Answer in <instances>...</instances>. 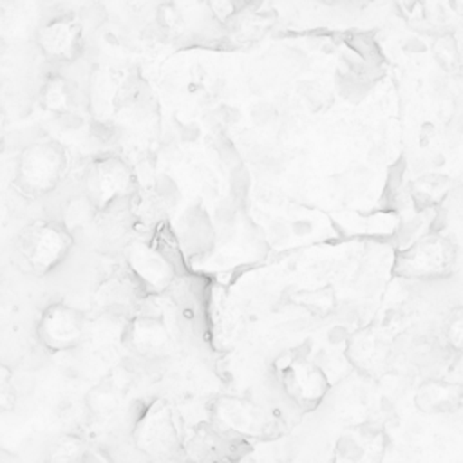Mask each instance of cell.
<instances>
[{
    "instance_id": "cell-28",
    "label": "cell",
    "mask_w": 463,
    "mask_h": 463,
    "mask_svg": "<svg viewBox=\"0 0 463 463\" xmlns=\"http://www.w3.org/2000/svg\"><path fill=\"white\" fill-rule=\"evenodd\" d=\"M313 232V224L307 219H300V221H293L291 222V233L302 237V235H309Z\"/></svg>"
},
{
    "instance_id": "cell-20",
    "label": "cell",
    "mask_w": 463,
    "mask_h": 463,
    "mask_svg": "<svg viewBox=\"0 0 463 463\" xmlns=\"http://www.w3.org/2000/svg\"><path fill=\"white\" fill-rule=\"evenodd\" d=\"M432 56L436 63L449 74L456 76L461 72L463 63H461V52L458 45V38L452 31H443L439 33L434 42H432Z\"/></svg>"
},
{
    "instance_id": "cell-18",
    "label": "cell",
    "mask_w": 463,
    "mask_h": 463,
    "mask_svg": "<svg viewBox=\"0 0 463 463\" xmlns=\"http://www.w3.org/2000/svg\"><path fill=\"white\" fill-rule=\"evenodd\" d=\"M123 392L121 385L109 376L87 391L85 407L92 418L105 420L119 409Z\"/></svg>"
},
{
    "instance_id": "cell-12",
    "label": "cell",
    "mask_w": 463,
    "mask_h": 463,
    "mask_svg": "<svg viewBox=\"0 0 463 463\" xmlns=\"http://www.w3.org/2000/svg\"><path fill=\"white\" fill-rule=\"evenodd\" d=\"M38 45L47 58L71 61L81 51V25L69 16L54 18L40 27Z\"/></svg>"
},
{
    "instance_id": "cell-11",
    "label": "cell",
    "mask_w": 463,
    "mask_h": 463,
    "mask_svg": "<svg viewBox=\"0 0 463 463\" xmlns=\"http://www.w3.org/2000/svg\"><path fill=\"white\" fill-rule=\"evenodd\" d=\"M83 335V315L65 304L49 306L38 322L40 342L51 351L74 347Z\"/></svg>"
},
{
    "instance_id": "cell-19",
    "label": "cell",
    "mask_w": 463,
    "mask_h": 463,
    "mask_svg": "<svg viewBox=\"0 0 463 463\" xmlns=\"http://www.w3.org/2000/svg\"><path fill=\"white\" fill-rule=\"evenodd\" d=\"M87 452H89L87 441L80 434L69 432V434L58 436L51 443L43 458V463H85Z\"/></svg>"
},
{
    "instance_id": "cell-25",
    "label": "cell",
    "mask_w": 463,
    "mask_h": 463,
    "mask_svg": "<svg viewBox=\"0 0 463 463\" xmlns=\"http://www.w3.org/2000/svg\"><path fill=\"white\" fill-rule=\"evenodd\" d=\"M403 11V16L407 20H411V24H429L430 22V14H429V5L427 4H400L398 5Z\"/></svg>"
},
{
    "instance_id": "cell-23",
    "label": "cell",
    "mask_w": 463,
    "mask_h": 463,
    "mask_svg": "<svg viewBox=\"0 0 463 463\" xmlns=\"http://www.w3.org/2000/svg\"><path fill=\"white\" fill-rule=\"evenodd\" d=\"M134 291L136 289H130V286L123 280H110L109 284L103 286L99 295L105 298V302H107L105 306L123 307V306L134 302Z\"/></svg>"
},
{
    "instance_id": "cell-5",
    "label": "cell",
    "mask_w": 463,
    "mask_h": 463,
    "mask_svg": "<svg viewBox=\"0 0 463 463\" xmlns=\"http://www.w3.org/2000/svg\"><path fill=\"white\" fill-rule=\"evenodd\" d=\"M72 244L69 230L49 221L25 226L16 242V253L29 271L47 273L63 260Z\"/></svg>"
},
{
    "instance_id": "cell-13",
    "label": "cell",
    "mask_w": 463,
    "mask_h": 463,
    "mask_svg": "<svg viewBox=\"0 0 463 463\" xmlns=\"http://www.w3.org/2000/svg\"><path fill=\"white\" fill-rule=\"evenodd\" d=\"M414 407L429 416L454 414L463 405V383L427 378L414 391Z\"/></svg>"
},
{
    "instance_id": "cell-1",
    "label": "cell",
    "mask_w": 463,
    "mask_h": 463,
    "mask_svg": "<svg viewBox=\"0 0 463 463\" xmlns=\"http://www.w3.org/2000/svg\"><path fill=\"white\" fill-rule=\"evenodd\" d=\"M208 421L242 443L273 441L284 434V423L271 411L242 396H215L208 403Z\"/></svg>"
},
{
    "instance_id": "cell-22",
    "label": "cell",
    "mask_w": 463,
    "mask_h": 463,
    "mask_svg": "<svg viewBox=\"0 0 463 463\" xmlns=\"http://www.w3.org/2000/svg\"><path fill=\"white\" fill-rule=\"evenodd\" d=\"M443 338L450 351L463 353V307L449 311L443 322Z\"/></svg>"
},
{
    "instance_id": "cell-24",
    "label": "cell",
    "mask_w": 463,
    "mask_h": 463,
    "mask_svg": "<svg viewBox=\"0 0 463 463\" xmlns=\"http://www.w3.org/2000/svg\"><path fill=\"white\" fill-rule=\"evenodd\" d=\"M16 403V391H14V383L11 380V371L2 365L0 369V407L4 412L11 411Z\"/></svg>"
},
{
    "instance_id": "cell-15",
    "label": "cell",
    "mask_w": 463,
    "mask_h": 463,
    "mask_svg": "<svg viewBox=\"0 0 463 463\" xmlns=\"http://www.w3.org/2000/svg\"><path fill=\"white\" fill-rule=\"evenodd\" d=\"M349 362L367 376H378L387 362V349L382 340L371 331H364L349 340Z\"/></svg>"
},
{
    "instance_id": "cell-6",
    "label": "cell",
    "mask_w": 463,
    "mask_h": 463,
    "mask_svg": "<svg viewBox=\"0 0 463 463\" xmlns=\"http://www.w3.org/2000/svg\"><path fill=\"white\" fill-rule=\"evenodd\" d=\"M277 369L282 391L295 407L313 411L320 405L329 389V380L320 365L304 356H289Z\"/></svg>"
},
{
    "instance_id": "cell-31",
    "label": "cell",
    "mask_w": 463,
    "mask_h": 463,
    "mask_svg": "<svg viewBox=\"0 0 463 463\" xmlns=\"http://www.w3.org/2000/svg\"><path fill=\"white\" fill-rule=\"evenodd\" d=\"M221 463H246L244 459H230V461H221Z\"/></svg>"
},
{
    "instance_id": "cell-8",
    "label": "cell",
    "mask_w": 463,
    "mask_h": 463,
    "mask_svg": "<svg viewBox=\"0 0 463 463\" xmlns=\"http://www.w3.org/2000/svg\"><path fill=\"white\" fill-rule=\"evenodd\" d=\"M389 447L382 425L364 421L345 427L335 441L331 463H385Z\"/></svg>"
},
{
    "instance_id": "cell-26",
    "label": "cell",
    "mask_w": 463,
    "mask_h": 463,
    "mask_svg": "<svg viewBox=\"0 0 463 463\" xmlns=\"http://www.w3.org/2000/svg\"><path fill=\"white\" fill-rule=\"evenodd\" d=\"M251 116H253V119H255L257 123L264 125V123L273 116V107L268 105V103H260V105H257V107L251 110Z\"/></svg>"
},
{
    "instance_id": "cell-14",
    "label": "cell",
    "mask_w": 463,
    "mask_h": 463,
    "mask_svg": "<svg viewBox=\"0 0 463 463\" xmlns=\"http://www.w3.org/2000/svg\"><path fill=\"white\" fill-rule=\"evenodd\" d=\"M170 335L165 324L154 317H136L125 329V344L141 358H161L170 349Z\"/></svg>"
},
{
    "instance_id": "cell-30",
    "label": "cell",
    "mask_w": 463,
    "mask_h": 463,
    "mask_svg": "<svg viewBox=\"0 0 463 463\" xmlns=\"http://www.w3.org/2000/svg\"><path fill=\"white\" fill-rule=\"evenodd\" d=\"M449 7H450L458 16L463 18V0H450V2H449Z\"/></svg>"
},
{
    "instance_id": "cell-9",
    "label": "cell",
    "mask_w": 463,
    "mask_h": 463,
    "mask_svg": "<svg viewBox=\"0 0 463 463\" xmlns=\"http://www.w3.org/2000/svg\"><path fill=\"white\" fill-rule=\"evenodd\" d=\"M125 259L128 273L139 289L148 293H159L166 289L174 280V266L163 257L159 250L145 241H132L125 248Z\"/></svg>"
},
{
    "instance_id": "cell-4",
    "label": "cell",
    "mask_w": 463,
    "mask_h": 463,
    "mask_svg": "<svg viewBox=\"0 0 463 463\" xmlns=\"http://www.w3.org/2000/svg\"><path fill=\"white\" fill-rule=\"evenodd\" d=\"M65 166L67 154L60 143H33L18 157L16 184L29 195L47 194L58 186Z\"/></svg>"
},
{
    "instance_id": "cell-2",
    "label": "cell",
    "mask_w": 463,
    "mask_h": 463,
    "mask_svg": "<svg viewBox=\"0 0 463 463\" xmlns=\"http://www.w3.org/2000/svg\"><path fill=\"white\" fill-rule=\"evenodd\" d=\"M130 438L136 450L154 461L184 458V438L179 430L175 412L163 398H154L143 405Z\"/></svg>"
},
{
    "instance_id": "cell-27",
    "label": "cell",
    "mask_w": 463,
    "mask_h": 463,
    "mask_svg": "<svg viewBox=\"0 0 463 463\" xmlns=\"http://www.w3.org/2000/svg\"><path fill=\"white\" fill-rule=\"evenodd\" d=\"M327 338H329L331 344L338 345V344L349 342V333H347V329L342 327V326H333V327L329 329V333H327Z\"/></svg>"
},
{
    "instance_id": "cell-16",
    "label": "cell",
    "mask_w": 463,
    "mask_h": 463,
    "mask_svg": "<svg viewBox=\"0 0 463 463\" xmlns=\"http://www.w3.org/2000/svg\"><path fill=\"white\" fill-rule=\"evenodd\" d=\"M179 237L183 242V248L188 253H203L212 246L213 239V228L208 221L206 212L201 206H192L184 210V213L179 219Z\"/></svg>"
},
{
    "instance_id": "cell-21",
    "label": "cell",
    "mask_w": 463,
    "mask_h": 463,
    "mask_svg": "<svg viewBox=\"0 0 463 463\" xmlns=\"http://www.w3.org/2000/svg\"><path fill=\"white\" fill-rule=\"evenodd\" d=\"M42 98L43 105L60 116L71 109V89L61 78H51L42 90Z\"/></svg>"
},
{
    "instance_id": "cell-7",
    "label": "cell",
    "mask_w": 463,
    "mask_h": 463,
    "mask_svg": "<svg viewBox=\"0 0 463 463\" xmlns=\"http://www.w3.org/2000/svg\"><path fill=\"white\" fill-rule=\"evenodd\" d=\"M130 186L132 174L128 166L114 156L90 161L83 172V195L98 212L112 206L119 197L128 194Z\"/></svg>"
},
{
    "instance_id": "cell-3",
    "label": "cell",
    "mask_w": 463,
    "mask_h": 463,
    "mask_svg": "<svg viewBox=\"0 0 463 463\" xmlns=\"http://www.w3.org/2000/svg\"><path fill=\"white\" fill-rule=\"evenodd\" d=\"M458 264V246L443 233H427L394 257L392 271L412 280H436L450 277Z\"/></svg>"
},
{
    "instance_id": "cell-17",
    "label": "cell",
    "mask_w": 463,
    "mask_h": 463,
    "mask_svg": "<svg viewBox=\"0 0 463 463\" xmlns=\"http://www.w3.org/2000/svg\"><path fill=\"white\" fill-rule=\"evenodd\" d=\"M452 190V179L441 172H427L416 177L411 186L409 194L418 210H430L439 206Z\"/></svg>"
},
{
    "instance_id": "cell-10",
    "label": "cell",
    "mask_w": 463,
    "mask_h": 463,
    "mask_svg": "<svg viewBox=\"0 0 463 463\" xmlns=\"http://www.w3.org/2000/svg\"><path fill=\"white\" fill-rule=\"evenodd\" d=\"M244 445L246 443L217 430L210 421H204L194 427L190 436L184 438V458L190 463H221L230 459H242Z\"/></svg>"
},
{
    "instance_id": "cell-29",
    "label": "cell",
    "mask_w": 463,
    "mask_h": 463,
    "mask_svg": "<svg viewBox=\"0 0 463 463\" xmlns=\"http://www.w3.org/2000/svg\"><path fill=\"white\" fill-rule=\"evenodd\" d=\"M210 7L215 11V16H219L221 20H226L233 13V4L230 2H217V4H212Z\"/></svg>"
}]
</instances>
